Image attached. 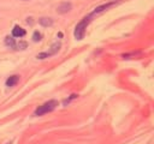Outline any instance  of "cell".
I'll return each instance as SVG.
<instances>
[{
    "label": "cell",
    "instance_id": "cell-1",
    "mask_svg": "<svg viewBox=\"0 0 154 144\" xmlns=\"http://www.w3.org/2000/svg\"><path fill=\"white\" fill-rule=\"evenodd\" d=\"M94 17V15L93 13H91L89 16H87V17H84L78 24L76 25V28H75V33H73V35H75V37L77 38V40H82V38L84 37V34H86V29H87V27H88V24L92 22V18Z\"/></svg>",
    "mask_w": 154,
    "mask_h": 144
},
{
    "label": "cell",
    "instance_id": "cell-2",
    "mask_svg": "<svg viewBox=\"0 0 154 144\" xmlns=\"http://www.w3.org/2000/svg\"><path fill=\"white\" fill-rule=\"evenodd\" d=\"M57 106H58V101H57V100H49V101L45 102L42 106L37 107V108L35 109V112H34V115L40 116V115L47 114V113H49V112L54 111V109L57 108Z\"/></svg>",
    "mask_w": 154,
    "mask_h": 144
},
{
    "label": "cell",
    "instance_id": "cell-3",
    "mask_svg": "<svg viewBox=\"0 0 154 144\" xmlns=\"http://www.w3.org/2000/svg\"><path fill=\"white\" fill-rule=\"evenodd\" d=\"M60 46H61L60 42H56L52 47H51L49 50H47V52H42V53L37 54V59H46V58H49V57H52V55L57 54L58 52H59V49H60Z\"/></svg>",
    "mask_w": 154,
    "mask_h": 144
},
{
    "label": "cell",
    "instance_id": "cell-4",
    "mask_svg": "<svg viewBox=\"0 0 154 144\" xmlns=\"http://www.w3.org/2000/svg\"><path fill=\"white\" fill-rule=\"evenodd\" d=\"M25 35V30L21 27H18V25H16V27L14 28V30H12V36L14 37H17V38H21Z\"/></svg>",
    "mask_w": 154,
    "mask_h": 144
},
{
    "label": "cell",
    "instance_id": "cell-5",
    "mask_svg": "<svg viewBox=\"0 0 154 144\" xmlns=\"http://www.w3.org/2000/svg\"><path fill=\"white\" fill-rule=\"evenodd\" d=\"M70 10H71V4L70 3H63L57 7V11L59 12V13H66V12H69Z\"/></svg>",
    "mask_w": 154,
    "mask_h": 144
},
{
    "label": "cell",
    "instance_id": "cell-6",
    "mask_svg": "<svg viewBox=\"0 0 154 144\" xmlns=\"http://www.w3.org/2000/svg\"><path fill=\"white\" fill-rule=\"evenodd\" d=\"M18 81H19V76H17V74L11 76L6 79V87H14L18 83Z\"/></svg>",
    "mask_w": 154,
    "mask_h": 144
},
{
    "label": "cell",
    "instance_id": "cell-7",
    "mask_svg": "<svg viewBox=\"0 0 154 144\" xmlns=\"http://www.w3.org/2000/svg\"><path fill=\"white\" fill-rule=\"evenodd\" d=\"M5 45L9 46V47H11V48H16L17 49V43L15 42V38H12L10 36L5 37Z\"/></svg>",
    "mask_w": 154,
    "mask_h": 144
},
{
    "label": "cell",
    "instance_id": "cell-8",
    "mask_svg": "<svg viewBox=\"0 0 154 144\" xmlns=\"http://www.w3.org/2000/svg\"><path fill=\"white\" fill-rule=\"evenodd\" d=\"M38 23H40L42 27H51V25L53 24V21L51 18H41V19H38Z\"/></svg>",
    "mask_w": 154,
    "mask_h": 144
},
{
    "label": "cell",
    "instance_id": "cell-9",
    "mask_svg": "<svg viewBox=\"0 0 154 144\" xmlns=\"http://www.w3.org/2000/svg\"><path fill=\"white\" fill-rule=\"evenodd\" d=\"M41 37H42V35H41L40 33H38V31H35L34 35H33V40H34L35 42H37V41L41 40Z\"/></svg>",
    "mask_w": 154,
    "mask_h": 144
},
{
    "label": "cell",
    "instance_id": "cell-10",
    "mask_svg": "<svg viewBox=\"0 0 154 144\" xmlns=\"http://www.w3.org/2000/svg\"><path fill=\"white\" fill-rule=\"evenodd\" d=\"M7 144H10V143H7Z\"/></svg>",
    "mask_w": 154,
    "mask_h": 144
}]
</instances>
